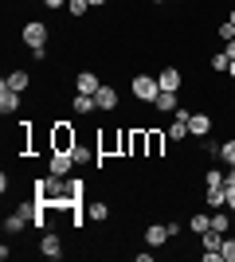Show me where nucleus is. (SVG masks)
Segmentation results:
<instances>
[{
  "instance_id": "obj_1",
  "label": "nucleus",
  "mask_w": 235,
  "mask_h": 262,
  "mask_svg": "<svg viewBox=\"0 0 235 262\" xmlns=\"http://www.w3.org/2000/svg\"><path fill=\"white\" fill-rule=\"evenodd\" d=\"M130 90H134V102H141V106H153L157 94H161V82H157V75L137 71V75H130Z\"/></svg>"
},
{
  "instance_id": "obj_2",
  "label": "nucleus",
  "mask_w": 235,
  "mask_h": 262,
  "mask_svg": "<svg viewBox=\"0 0 235 262\" xmlns=\"http://www.w3.org/2000/svg\"><path fill=\"white\" fill-rule=\"evenodd\" d=\"M47 137H51V153H71V149L78 145V133H75V125H67V121H55Z\"/></svg>"
},
{
  "instance_id": "obj_3",
  "label": "nucleus",
  "mask_w": 235,
  "mask_h": 262,
  "mask_svg": "<svg viewBox=\"0 0 235 262\" xmlns=\"http://www.w3.org/2000/svg\"><path fill=\"white\" fill-rule=\"evenodd\" d=\"M47 35H51V28H47L44 20H28V24L20 28V39H24V47H28V51L47 47Z\"/></svg>"
},
{
  "instance_id": "obj_4",
  "label": "nucleus",
  "mask_w": 235,
  "mask_h": 262,
  "mask_svg": "<svg viewBox=\"0 0 235 262\" xmlns=\"http://www.w3.org/2000/svg\"><path fill=\"white\" fill-rule=\"evenodd\" d=\"M168 145V133L157 129V125H145V161H161Z\"/></svg>"
},
{
  "instance_id": "obj_5",
  "label": "nucleus",
  "mask_w": 235,
  "mask_h": 262,
  "mask_svg": "<svg viewBox=\"0 0 235 262\" xmlns=\"http://www.w3.org/2000/svg\"><path fill=\"white\" fill-rule=\"evenodd\" d=\"M63 235H55V231H47L44 239H39V258H47V262H63Z\"/></svg>"
},
{
  "instance_id": "obj_6",
  "label": "nucleus",
  "mask_w": 235,
  "mask_h": 262,
  "mask_svg": "<svg viewBox=\"0 0 235 262\" xmlns=\"http://www.w3.org/2000/svg\"><path fill=\"white\" fill-rule=\"evenodd\" d=\"M157 82H161V90H177V94H180V86H184V71H180L177 63H165L161 71H157Z\"/></svg>"
},
{
  "instance_id": "obj_7",
  "label": "nucleus",
  "mask_w": 235,
  "mask_h": 262,
  "mask_svg": "<svg viewBox=\"0 0 235 262\" xmlns=\"http://www.w3.org/2000/svg\"><path fill=\"white\" fill-rule=\"evenodd\" d=\"M212 129H216V121H212V114H208V110H196V114L188 118V133L196 137V141H204Z\"/></svg>"
},
{
  "instance_id": "obj_8",
  "label": "nucleus",
  "mask_w": 235,
  "mask_h": 262,
  "mask_svg": "<svg viewBox=\"0 0 235 262\" xmlns=\"http://www.w3.org/2000/svg\"><path fill=\"white\" fill-rule=\"evenodd\" d=\"M141 239H145V247H165V243L173 239V227H168V219H165V223H149V227L141 231Z\"/></svg>"
},
{
  "instance_id": "obj_9",
  "label": "nucleus",
  "mask_w": 235,
  "mask_h": 262,
  "mask_svg": "<svg viewBox=\"0 0 235 262\" xmlns=\"http://www.w3.org/2000/svg\"><path fill=\"white\" fill-rule=\"evenodd\" d=\"M78 164H75V157L71 153H47V172L51 176H71Z\"/></svg>"
},
{
  "instance_id": "obj_10",
  "label": "nucleus",
  "mask_w": 235,
  "mask_h": 262,
  "mask_svg": "<svg viewBox=\"0 0 235 262\" xmlns=\"http://www.w3.org/2000/svg\"><path fill=\"white\" fill-rule=\"evenodd\" d=\"M94 102H98V110H102V114H110V110H118V106H122V94H118V86L102 82V86H98V94H94Z\"/></svg>"
},
{
  "instance_id": "obj_11",
  "label": "nucleus",
  "mask_w": 235,
  "mask_h": 262,
  "mask_svg": "<svg viewBox=\"0 0 235 262\" xmlns=\"http://www.w3.org/2000/svg\"><path fill=\"white\" fill-rule=\"evenodd\" d=\"M98 86H102V78L94 71H78L75 75V94H98Z\"/></svg>"
},
{
  "instance_id": "obj_12",
  "label": "nucleus",
  "mask_w": 235,
  "mask_h": 262,
  "mask_svg": "<svg viewBox=\"0 0 235 262\" xmlns=\"http://www.w3.org/2000/svg\"><path fill=\"white\" fill-rule=\"evenodd\" d=\"M94 110H98L94 94H71V114H75V118H90Z\"/></svg>"
},
{
  "instance_id": "obj_13",
  "label": "nucleus",
  "mask_w": 235,
  "mask_h": 262,
  "mask_svg": "<svg viewBox=\"0 0 235 262\" xmlns=\"http://www.w3.org/2000/svg\"><path fill=\"white\" fill-rule=\"evenodd\" d=\"M20 110V90H12L8 82H0V114L8 118V114H16Z\"/></svg>"
},
{
  "instance_id": "obj_14",
  "label": "nucleus",
  "mask_w": 235,
  "mask_h": 262,
  "mask_svg": "<svg viewBox=\"0 0 235 262\" xmlns=\"http://www.w3.org/2000/svg\"><path fill=\"white\" fill-rule=\"evenodd\" d=\"M4 82H8L12 90H20V94H24V90L32 86V71H28V67H16V71H8V75H4Z\"/></svg>"
},
{
  "instance_id": "obj_15",
  "label": "nucleus",
  "mask_w": 235,
  "mask_h": 262,
  "mask_svg": "<svg viewBox=\"0 0 235 262\" xmlns=\"http://www.w3.org/2000/svg\"><path fill=\"white\" fill-rule=\"evenodd\" d=\"M165 133H168V145H184L192 137V133H188V121H180V118H173V125H165Z\"/></svg>"
},
{
  "instance_id": "obj_16",
  "label": "nucleus",
  "mask_w": 235,
  "mask_h": 262,
  "mask_svg": "<svg viewBox=\"0 0 235 262\" xmlns=\"http://www.w3.org/2000/svg\"><path fill=\"white\" fill-rule=\"evenodd\" d=\"M87 215H90V223H106V219H110V204H106V200H90L87 204Z\"/></svg>"
},
{
  "instance_id": "obj_17",
  "label": "nucleus",
  "mask_w": 235,
  "mask_h": 262,
  "mask_svg": "<svg viewBox=\"0 0 235 262\" xmlns=\"http://www.w3.org/2000/svg\"><path fill=\"white\" fill-rule=\"evenodd\" d=\"M28 223H32V219L24 215L20 208H16V211H12V215H4V235H20V231L28 227Z\"/></svg>"
},
{
  "instance_id": "obj_18",
  "label": "nucleus",
  "mask_w": 235,
  "mask_h": 262,
  "mask_svg": "<svg viewBox=\"0 0 235 262\" xmlns=\"http://www.w3.org/2000/svg\"><path fill=\"white\" fill-rule=\"evenodd\" d=\"M204 204H208L212 211L227 208V188H204Z\"/></svg>"
},
{
  "instance_id": "obj_19",
  "label": "nucleus",
  "mask_w": 235,
  "mask_h": 262,
  "mask_svg": "<svg viewBox=\"0 0 235 262\" xmlns=\"http://www.w3.org/2000/svg\"><path fill=\"white\" fill-rule=\"evenodd\" d=\"M177 106H180V102H177V90H161V94H157V102H153L157 114H173Z\"/></svg>"
},
{
  "instance_id": "obj_20",
  "label": "nucleus",
  "mask_w": 235,
  "mask_h": 262,
  "mask_svg": "<svg viewBox=\"0 0 235 262\" xmlns=\"http://www.w3.org/2000/svg\"><path fill=\"white\" fill-rule=\"evenodd\" d=\"M188 231H192V235L212 231V215H208V211H192V215H188Z\"/></svg>"
},
{
  "instance_id": "obj_21",
  "label": "nucleus",
  "mask_w": 235,
  "mask_h": 262,
  "mask_svg": "<svg viewBox=\"0 0 235 262\" xmlns=\"http://www.w3.org/2000/svg\"><path fill=\"white\" fill-rule=\"evenodd\" d=\"M231 211L227 208H220V211H212V231H220V235H227V231H231Z\"/></svg>"
},
{
  "instance_id": "obj_22",
  "label": "nucleus",
  "mask_w": 235,
  "mask_h": 262,
  "mask_svg": "<svg viewBox=\"0 0 235 262\" xmlns=\"http://www.w3.org/2000/svg\"><path fill=\"white\" fill-rule=\"evenodd\" d=\"M220 145H224V141H220L216 133H208V137L200 141V153H204V157H216V161H220Z\"/></svg>"
},
{
  "instance_id": "obj_23",
  "label": "nucleus",
  "mask_w": 235,
  "mask_h": 262,
  "mask_svg": "<svg viewBox=\"0 0 235 262\" xmlns=\"http://www.w3.org/2000/svg\"><path fill=\"white\" fill-rule=\"evenodd\" d=\"M208 67H212V75H227V67H231V59H227V51H216L212 59H208Z\"/></svg>"
},
{
  "instance_id": "obj_24",
  "label": "nucleus",
  "mask_w": 235,
  "mask_h": 262,
  "mask_svg": "<svg viewBox=\"0 0 235 262\" xmlns=\"http://www.w3.org/2000/svg\"><path fill=\"white\" fill-rule=\"evenodd\" d=\"M204 188H227V172H220V168H208V172H204Z\"/></svg>"
},
{
  "instance_id": "obj_25",
  "label": "nucleus",
  "mask_w": 235,
  "mask_h": 262,
  "mask_svg": "<svg viewBox=\"0 0 235 262\" xmlns=\"http://www.w3.org/2000/svg\"><path fill=\"white\" fill-rule=\"evenodd\" d=\"M200 247H204V251H220V247H224V235H220V231H204Z\"/></svg>"
},
{
  "instance_id": "obj_26",
  "label": "nucleus",
  "mask_w": 235,
  "mask_h": 262,
  "mask_svg": "<svg viewBox=\"0 0 235 262\" xmlns=\"http://www.w3.org/2000/svg\"><path fill=\"white\" fill-rule=\"evenodd\" d=\"M67 12H71V20H82L90 12V0H67Z\"/></svg>"
},
{
  "instance_id": "obj_27",
  "label": "nucleus",
  "mask_w": 235,
  "mask_h": 262,
  "mask_svg": "<svg viewBox=\"0 0 235 262\" xmlns=\"http://www.w3.org/2000/svg\"><path fill=\"white\" fill-rule=\"evenodd\" d=\"M220 161H224V164H235V137H227V141L220 145Z\"/></svg>"
},
{
  "instance_id": "obj_28",
  "label": "nucleus",
  "mask_w": 235,
  "mask_h": 262,
  "mask_svg": "<svg viewBox=\"0 0 235 262\" xmlns=\"http://www.w3.org/2000/svg\"><path fill=\"white\" fill-rule=\"evenodd\" d=\"M224 262H235V235H224V247H220Z\"/></svg>"
},
{
  "instance_id": "obj_29",
  "label": "nucleus",
  "mask_w": 235,
  "mask_h": 262,
  "mask_svg": "<svg viewBox=\"0 0 235 262\" xmlns=\"http://www.w3.org/2000/svg\"><path fill=\"white\" fill-rule=\"evenodd\" d=\"M216 35H220L224 43H227V39H235V24H231V20H224L220 28H216Z\"/></svg>"
},
{
  "instance_id": "obj_30",
  "label": "nucleus",
  "mask_w": 235,
  "mask_h": 262,
  "mask_svg": "<svg viewBox=\"0 0 235 262\" xmlns=\"http://www.w3.org/2000/svg\"><path fill=\"white\" fill-rule=\"evenodd\" d=\"M200 262H224V254H220V251H204Z\"/></svg>"
},
{
  "instance_id": "obj_31",
  "label": "nucleus",
  "mask_w": 235,
  "mask_h": 262,
  "mask_svg": "<svg viewBox=\"0 0 235 262\" xmlns=\"http://www.w3.org/2000/svg\"><path fill=\"white\" fill-rule=\"evenodd\" d=\"M44 8L47 12H59V8H67V0H44Z\"/></svg>"
},
{
  "instance_id": "obj_32",
  "label": "nucleus",
  "mask_w": 235,
  "mask_h": 262,
  "mask_svg": "<svg viewBox=\"0 0 235 262\" xmlns=\"http://www.w3.org/2000/svg\"><path fill=\"white\" fill-rule=\"evenodd\" d=\"M32 63H47V47H35V51H32Z\"/></svg>"
},
{
  "instance_id": "obj_33",
  "label": "nucleus",
  "mask_w": 235,
  "mask_h": 262,
  "mask_svg": "<svg viewBox=\"0 0 235 262\" xmlns=\"http://www.w3.org/2000/svg\"><path fill=\"white\" fill-rule=\"evenodd\" d=\"M227 211L235 215V188H227Z\"/></svg>"
},
{
  "instance_id": "obj_34",
  "label": "nucleus",
  "mask_w": 235,
  "mask_h": 262,
  "mask_svg": "<svg viewBox=\"0 0 235 262\" xmlns=\"http://www.w3.org/2000/svg\"><path fill=\"white\" fill-rule=\"evenodd\" d=\"M227 188H235V164H227Z\"/></svg>"
},
{
  "instance_id": "obj_35",
  "label": "nucleus",
  "mask_w": 235,
  "mask_h": 262,
  "mask_svg": "<svg viewBox=\"0 0 235 262\" xmlns=\"http://www.w3.org/2000/svg\"><path fill=\"white\" fill-rule=\"evenodd\" d=\"M224 51H227V59H235V39H227V47H224Z\"/></svg>"
},
{
  "instance_id": "obj_36",
  "label": "nucleus",
  "mask_w": 235,
  "mask_h": 262,
  "mask_svg": "<svg viewBox=\"0 0 235 262\" xmlns=\"http://www.w3.org/2000/svg\"><path fill=\"white\" fill-rule=\"evenodd\" d=\"M106 4H110V0H90V8H106Z\"/></svg>"
},
{
  "instance_id": "obj_37",
  "label": "nucleus",
  "mask_w": 235,
  "mask_h": 262,
  "mask_svg": "<svg viewBox=\"0 0 235 262\" xmlns=\"http://www.w3.org/2000/svg\"><path fill=\"white\" fill-rule=\"evenodd\" d=\"M227 78H231V82H235V59H231V67H227Z\"/></svg>"
},
{
  "instance_id": "obj_38",
  "label": "nucleus",
  "mask_w": 235,
  "mask_h": 262,
  "mask_svg": "<svg viewBox=\"0 0 235 262\" xmlns=\"http://www.w3.org/2000/svg\"><path fill=\"white\" fill-rule=\"evenodd\" d=\"M227 20H231V24H235V4H231V8H227Z\"/></svg>"
},
{
  "instance_id": "obj_39",
  "label": "nucleus",
  "mask_w": 235,
  "mask_h": 262,
  "mask_svg": "<svg viewBox=\"0 0 235 262\" xmlns=\"http://www.w3.org/2000/svg\"><path fill=\"white\" fill-rule=\"evenodd\" d=\"M149 4H173V0H149Z\"/></svg>"
},
{
  "instance_id": "obj_40",
  "label": "nucleus",
  "mask_w": 235,
  "mask_h": 262,
  "mask_svg": "<svg viewBox=\"0 0 235 262\" xmlns=\"http://www.w3.org/2000/svg\"><path fill=\"white\" fill-rule=\"evenodd\" d=\"M173 4H184V0H173Z\"/></svg>"
}]
</instances>
